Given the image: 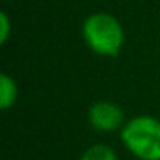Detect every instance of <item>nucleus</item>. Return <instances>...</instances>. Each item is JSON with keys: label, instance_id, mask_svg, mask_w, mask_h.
Masks as SVG:
<instances>
[{"label": "nucleus", "instance_id": "5", "mask_svg": "<svg viewBox=\"0 0 160 160\" xmlns=\"http://www.w3.org/2000/svg\"><path fill=\"white\" fill-rule=\"evenodd\" d=\"M81 160H117V155H115V152L112 148H108V146L95 145L83 153Z\"/></svg>", "mask_w": 160, "mask_h": 160}, {"label": "nucleus", "instance_id": "3", "mask_svg": "<svg viewBox=\"0 0 160 160\" xmlns=\"http://www.w3.org/2000/svg\"><path fill=\"white\" fill-rule=\"evenodd\" d=\"M88 119L93 129L97 131H114L124 122V112L119 105L112 102H97L90 107Z\"/></svg>", "mask_w": 160, "mask_h": 160}, {"label": "nucleus", "instance_id": "6", "mask_svg": "<svg viewBox=\"0 0 160 160\" xmlns=\"http://www.w3.org/2000/svg\"><path fill=\"white\" fill-rule=\"evenodd\" d=\"M9 33H11V22H9L7 14L2 12V14H0V40H2V43L7 42Z\"/></svg>", "mask_w": 160, "mask_h": 160}, {"label": "nucleus", "instance_id": "1", "mask_svg": "<svg viewBox=\"0 0 160 160\" xmlns=\"http://www.w3.org/2000/svg\"><path fill=\"white\" fill-rule=\"evenodd\" d=\"M83 38L95 53L105 57H115L124 45L121 22L107 12L88 16L83 22Z\"/></svg>", "mask_w": 160, "mask_h": 160}, {"label": "nucleus", "instance_id": "4", "mask_svg": "<svg viewBox=\"0 0 160 160\" xmlns=\"http://www.w3.org/2000/svg\"><path fill=\"white\" fill-rule=\"evenodd\" d=\"M16 100H18V86L14 79L7 74H2L0 76V107L2 110H7L9 107H12Z\"/></svg>", "mask_w": 160, "mask_h": 160}, {"label": "nucleus", "instance_id": "2", "mask_svg": "<svg viewBox=\"0 0 160 160\" xmlns=\"http://www.w3.org/2000/svg\"><path fill=\"white\" fill-rule=\"evenodd\" d=\"M124 146L139 160H160V121L139 115L126 122L121 131Z\"/></svg>", "mask_w": 160, "mask_h": 160}]
</instances>
